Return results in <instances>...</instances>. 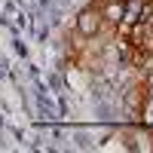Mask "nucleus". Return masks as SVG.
Masks as SVG:
<instances>
[{
    "label": "nucleus",
    "instance_id": "obj_1",
    "mask_svg": "<svg viewBox=\"0 0 153 153\" xmlns=\"http://www.w3.org/2000/svg\"><path fill=\"white\" fill-rule=\"evenodd\" d=\"M104 28V19H101V12L95 6H86L80 16H76V34L83 37V40H92L98 37V31Z\"/></svg>",
    "mask_w": 153,
    "mask_h": 153
},
{
    "label": "nucleus",
    "instance_id": "obj_3",
    "mask_svg": "<svg viewBox=\"0 0 153 153\" xmlns=\"http://www.w3.org/2000/svg\"><path fill=\"white\" fill-rule=\"evenodd\" d=\"M141 80L147 83V89H150V92H153V68H150L147 74H141Z\"/></svg>",
    "mask_w": 153,
    "mask_h": 153
},
{
    "label": "nucleus",
    "instance_id": "obj_2",
    "mask_svg": "<svg viewBox=\"0 0 153 153\" xmlns=\"http://www.w3.org/2000/svg\"><path fill=\"white\" fill-rule=\"evenodd\" d=\"M98 12H101V19H104L107 25H117V22H123L126 6H123V3H101V6H98Z\"/></svg>",
    "mask_w": 153,
    "mask_h": 153
}]
</instances>
